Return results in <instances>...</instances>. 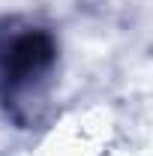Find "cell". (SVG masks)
I'll use <instances>...</instances> for the list:
<instances>
[{
	"mask_svg": "<svg viewBox=\"0 0 153 156\" xmlns=\"http://www.w3.org/2000/svg\"><path fill=\"white\" fill-rule=\"evenodd\" d=\"M57 57L54 39L39 27L9 30L0 36V90L9 102L30 96L51 72Z\"/></svg>",
	"mask_w": 153,
	"mask_h": 156,
	"instance_id": "obj_1",
	"label": "cell"
}]
</instances>
